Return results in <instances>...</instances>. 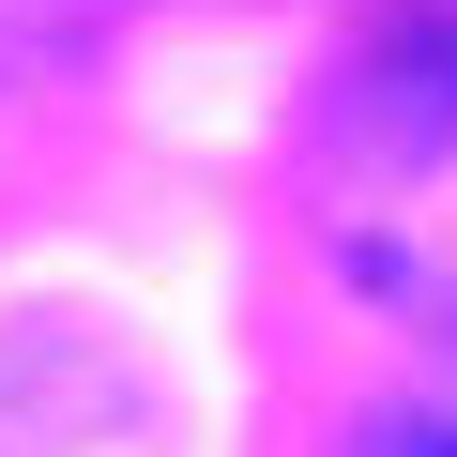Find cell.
I'll return each mask as SVG.
<instances>
[{
	"mask_svg": "<svg viewBox=\"0 0 457 457\" xmlns=\"http://www.w3.org/2000/svg\"><path fill=\"white\" fill-rule=\"evenodd\" d=\"M351 457H457V351H442L427 381H396V396L351 427Z\"/></svg>",
	"mask_w": 457,
	"mask_h": 457,
	"instance_id": "obj_1",
	"label": "cell"
}]
</instances>
